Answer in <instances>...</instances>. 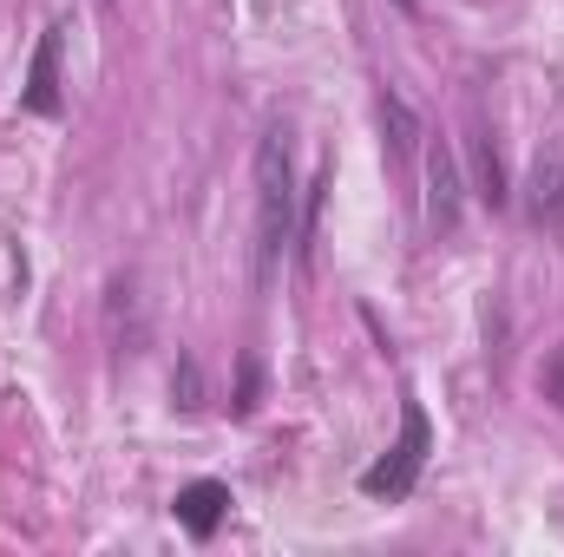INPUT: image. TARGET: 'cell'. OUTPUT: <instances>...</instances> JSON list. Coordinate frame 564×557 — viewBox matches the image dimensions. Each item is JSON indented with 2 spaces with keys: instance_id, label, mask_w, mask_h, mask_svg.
<instances>
[{
  "instance_id": "cell-5",
  "label": "cell",
  "mask_w": 564,
  "mask_h": 557,
  "mask_svg": "<svg viewBox=\"0 0 564 557\" xmlns=\"http://www.w3.org/2000/svg\"><path fill=\"white\" fill-rule=\"evenodd\" d=\"M171 518H177L197 545H210V538H217V525L230 518V485H224V479H191V485H177Z\"/></svg>"
},
{
  "instance_id": "cell-9",
  "label": "cell",
  "mask_w": 564,
  "mask_h": 557,
  "mask_svg": "<svg viewBox=\"0 0 564 557\" xmlns=\"http://www.w3.org/2000/svg\"><path fill=\"white\" fill-rule=\"evenodd\" d=\"M257 407H263V361H257V354H243V361H237V394H230V414L250 419Z\"/></svg>"
},
{
  "instance_id": "cell-12",
  "label": "cell",
  "mask_w": 564,
  "mask_h": 557,
  "mask_svg": "<svg viewBox=\"0 0 564 557\" xmlns=\"http://www.w3.org/2000/svg\"><path fill=\"white\" fill-rule=\"evenodd\" d=\"M394 7H401V13H414V7H421V0H394Z\"/></svg>"
},
{
  "instance_id": "cell-2",
  "label": "cell",
  "mask_w": 564,
  "mask_h": 557,
  "mask_svg": "<svg viewBox=\"0 0 564 557\" xmlns=\"http://www.w3.org/2000/svg\"><path fill=\"white\" fill-rule=\"evenodd\" d=\"M426 459H433V419H426L421 401H401V439H394L368 472H361V492H368V499H388V505L414 499Z\"/></svg>"
},
{
  "instance_id": "cell-10",
  "label": "cell",
  "mask_w": 564,
  "mask_h": 557,
  "mask_svg": "<svg viewBox=\"0 0 564 557\" xmlns=\"http://www.w3.org/2000/svg\"><path fill=\"white\" fill-rule=\"evenodd\" d=\"M171 401H177L184 414H197V407H204V374H197V354H177V374H171Z\"/></svg>"
},
{
  "instance_id": "cell-7",
  "label": "cell",
  "mask_w": 564,
  "mask_h": 557,
  "mask_svg": "<svg viewBox=\"0 0 564 557\" xmlns=\"http://www.w3.org/2000/svg\"><path fill=\"white\" fill-rule=\"evenodd\" d=\"M375 112H381V144H388V157H394V164L421 151V139H426V132H421V112H414V106H408L394 86H381Z\"/></svg>"
},
{
  "instance_id": "cell-8",
  "label": "cell",
  "mask_w": 564,
  "mask_h": 557,
  "mask_svg": "<svg viewBox=\"0 0 564 557\" xmlns=\"http://www.w3.org/2000/svg\"><path fill=\"white\" fill-rule=\"evenodd\" d=\"M473 197L492 204V210L512 204V184H506V164H499V151H492V132H473Z\"/></svg>"
},
{
  "instance_id": "cell-3",
  "label": "cell",
  "mask_w": 564,
  "mask_h": 557,
  "mask_svg": "<svg viewBox=\"0 0 564 557\" xmlns=\"http://www.w3.org/2000/svg\"><path fill=\"white\" fill-rule=\"evenodd\" d=\"M66 20H46V33H40V46H33V59H26V79H20V106L33 112V119H59L66 112V79H59V59H66Z\"/></svg>"
},
{
  "instance_id": "cell-1",
  "label": "cell",
  "mask_w": 564,
  "mask_h": 557,
  "mask_svg": "<svg viewBox=\"0 0 564 557\" xmlns=\"http://www.w3.org/2000/svg\"><path fill=\"white\" fill-rule=\"evenodd\" d=\"M295 144H289V125H270L257 139V282L270 288L282 270V256L295 250L302 237V217H295Z\"/></svg>"
},
{
  "instance_id": "cell-4",
  "label": "cell",
  "mask_w": 564,
  "mask_h": 557,
  "mask_svg": "<svg viewBox=\"0 0 564 557\" xmlns=\"http://www.w3.org/2000/svg\"><path fill=\"white\" fill-rule=\"evenodd\" d=\"M459 210H466L459 151L446 139H433L426 144V230H433V237H453V230H459Z\"/></svg>"
},
{
  "instance_id": "cell-6",
  "label": "cell",
  "mask_w": 564,
  "mask_h": 557,
  "mask_svg": "<svg viewBox=\"0 0 564 557\" xmlns=\"http://www.w3.org/2000/svg\"><path fill=\"white\" fill-rule=\"evenodd\" d=\"M525 217L539 230H564V157H539L525 177Z\"/></svg>"
},
{
  "instance_id": "cell-11",
  "label": "cell",
  "mask_w": 564,
  "mask_h": 557,
  "mask_svg": "<svg viewBox=\"0 0 564 557\" xmlns=\"http://www.w3.org/2000/svg\"><path fill=\"white\" fill-rule=\"evenodd\" d=\"M545 381H552V394H558V407H564V354L552 361V374H545Z\"/></svg>"
}]
</instances>
